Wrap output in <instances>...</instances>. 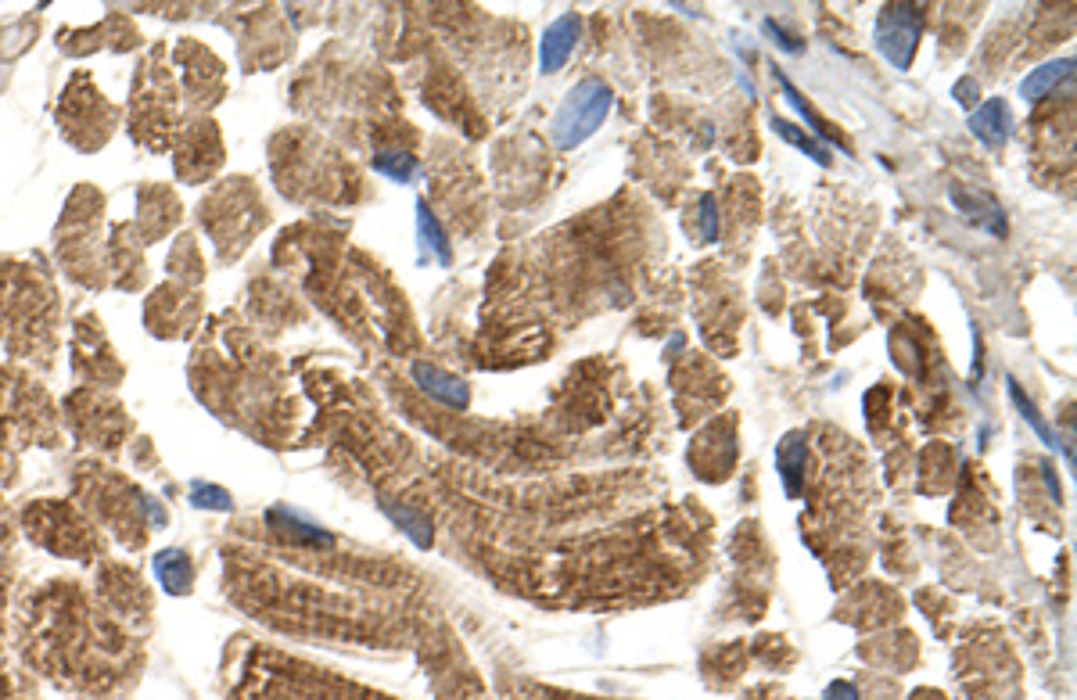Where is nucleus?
Masks as SVG:
<instances>
[{
  "instance_id": "nucleus-1",
  "label": "nucleus",
  "mask_w": 1077,
  "mask_h": 700,
  "mask_svg": "<svg viewBox=\"0 0 1077 700\" xmlns=\"http://www.w3.org/2000/svg\"><path fill=\"white\" fill-rule=\"evenodd\" d=\"M611 105H614V90L607 87L604 79H593V76L578 79L575 87L568 90V97L561 101L557 115H553V123H550L553 144H557L561 151H571V148H578V144H586V140L604 126V119L611 115Z\"/></svg>"
},
{
  "instance_id": "nucleus-2",
  "label": "nucleus",
  "mask_w": 1077,
  "mask_h": 700,
  "mask_svg": "<svg viewBox=\"0 0 1077 700\" xmlns=\"http://www.w3.org/2000/svg\"><path fill=\"white\" fill-rule=\"evenodd\" d=\"M920 33H923V11L916 4H887L876 18V51L891 69L905 72L912 69V58L920 51Z\"/></svg>"
},
{
  "instance_id": "nucleus-3",
  "label": "nucleus",
  "mask_w": 1077,
  "mask_h": 700,
  "mask_svg": "<svg viewBox=\"0 0 1077 700\" xmlns=\"http://www.w3.org/2000/svg\"><path fill=\"white\" fill-rule=\"evenodd\" d=\"M948 202L963 212V219L970 223V227L984 230V234H991V237H1006L1009 234L1006 209H1002L999 198H991L988 191H966V187H952V191H948Z\"/></svg>"
},
{
  "instance_id": "nucleus-4",
  "label": "nucleus",
  "mask_w": 1077,
  "mask_h": 700,
  "mask_svg": "<svg viewBox=\"0 0 1077 700\" xmlns=\"http://www.w3.org/2000/svg\"><path fill=\"white\" fill-rule=\"evenodd\" d=\"M578 33H582V18L578 15H561L557 22H550L539 40V69L543 72H561L568 65V58L575 54Z\"/></svg>"
},
{
  "instance_id": "nucleus-5",
  "label": "nucleus",
  "mask_w": 1077,
  "mask_h": 700,
  "mask_svg": "<svg viewBox=\"0 0 1077 700\" xmlns=\"http://www.w3.org/2000/svg\"><path fill=\"white\" fill-rule=\"evenodd\" d=\"M413 381L421 385L424 395H431L435 403H446L453 410H467L471 406V388L467 381H460L456 374H446L442 367H431V363H413Z\"/></svg>"
},
{
  "instance_id": "nucleus-6",
  "label": "nucleus",
  "mask_w": 1077,
  "mask_h": 700,
  "mask_svg": "<svg viewBox=\"0 0 1077 700\" xmlns=\"http://www.w3.org/2000/svg\"><path fill=\"white\" fill-rule=\"evenodd\" d=\"M970 133L988 148H1002L1013 133V112L1002 97H988L970 112Z\"/></svg>"
},
{
  "instance_id": "nucleus-7",
  "label": "nucleus",
  "mask_w": 1077,
  "mask_h": 700,
  "mask_svg": "<svg viewBox=\"0 0 1077 700\" xmlns=\"http://www.w3.org/2000/svg\"><path fill=\"white\" fill-rule=\"evenodd\" d=\"M266 521H270V528H277L281 535H288L291 543L320 546V550H331V546H334V535L327 532L324 525L309 521V517L302 514V510H295V507H273L270 514H266Z\"/></svg>"
},
{
  "instance_id": "nucleus-8",
  "label": "nucleus",
  "mask_w": 1077,
  "mask_h": 700,
  "mask_svg": "<svg viewBox=\"0 0 1077 700\" xmlns=\"http://www.w3.org/2000/svg\"><path fill=\"white\" fill-rule=\"evenodd\" d=\"M805 464H808V438L801 431H787L783 442L776 446V471H780L783 492L790 499H797L801 489H805Z\"/></svg>"
},
{
  "instance_id": "nucleus-9",
  "label": "nucleus",
  "mask_w": 1077,
  "mask_h": 700,
  "mask_svg": "<svg viewBox=\"0 0 1077 700\" xmlns=\"http://www.w3.org/2000/svg\"><path fill=\"white\" fill-rule=\"evenodd\" d=\"M381 510H385V517L395 528H403V532L410 535V543L417 546V550H431V543H435V528H431V517L424 514V510L395 503V499H381Z\"/></svg>"
},
{
  "instance_id": "nucleus-10",
  "label": "nucleus",
  "mask_w": 1077,
  "mask_h": 700,
  "mask_svg": "<svg viewBox=\"0 0 1077 700\" xmlns=\"http://www.w3.org/2000/svg\"><path fill=\"white\" fill-rule=\"evenodd\" d=\"M1074 76V58H1056V62H1045L1042 69H1034L1031 76L1020 79V97H1024L1027 105H1034V101H1042V97H1049L1052 90L1060 87L1063 79Z\"/></svg>"
},
{
  "instance_id": "nucleus-11",
  "label": "nucleus",
  "mask_w": 1077,
  "mask_h": 700,
  "mask_svg": "<svg viewBox=\"0 0 1077 700\" xmlns=\"http://www.w3.org/2000/svg\"><path fill=\"white\" fill-rule=\"evenodd\" d=\"M1006 388H1009V399H1013V406H1016V410H1020V417H1024L1027 424H1031V428H1034V435L1042 438V442H1045V446H1049V449H1056V453H1063V456H1067V464H1074V453H1070V446H1067V442H1063L1060 435H1056V431L1049 428V424H1045L1042 410H1038V406H1034L1031 399H1027V395H1024V388L1016 385L1013 377H1009V381H1006Z\"/></svg>"
},
{
  "instance_id": "nucleus-12",
  "label": "nucleus",
  "mask_w": 1077,
  "mask_h": 700,
  "mask_svg": "<svg viewBox=\"0 0 1077 700\" xmlns=\"http://www.w3.org/2000/svg\"><path fill=\"white\" fill-rule=\"evenodd\" d=\"M417 237H421L424 255H431L438 266L453 263V245H449V237H446V230H442V223L431 216V209H428V202H424V198L417 202Z\"/></svg>"
},
{
  "instance_id": "nucleus-13",
  "label": "nucleus",
  "mask_w": 1077,
  "mask_h": 700,
  "mask_svg": "<svg viewBox=\"0 0 1077 700\" xmlns=\"http://www.w3.org/2000/svg\"><path fill=\"white\" fill-rule=\"evenodd\" d=\"M776 83H780L783 97H787V105L794 108V112L801 115V119H805L808 126H812V133H815V137H823V140H830V144H837V151H848V148H844V140L837 137V133H833V126H826V119H823V115L815 112V108L808 105L805 97L797 94V87H794V83H790V79H787V72H780V69H776Z\"/></svg>"
},
{
  "instance_id": "nucleus-14",
  "label": "nucleus",
  "mask_w": 1077,
  "mask_h": 700,
  "mask_svg": "<svg viewBox=\"0 0 1077 700\" xmlns=\"http://www.w3.org/2000/svg\"><path fill=\"white\" fill-rule=\"evenodd\" d=\"M155 575H158V582L169 589V593H187V589H191V582H194L191 557H187L184 550L158 553V557H155Z\"/></svg>"
},
{
  "instance_id": "nucleus-15",
  "label": "nucleus",
  "mask_w": 1077,
  "mask_h": 700,
  "mask_svg": "<svg viewBox=\"0 0 1077 700\" xmlns=\"http://www.w3.org/2000/svg\"><path fill=\"white\" fill-rule=\"evenodd\" d=\"M772 130L780 133V137L787 140V144H794L797 151H805V155L812 158L815 166H830V148H826L823 140H815L812 133L797 130L794 123H787V119H776V115H772Z\"/></svg>"
},
{
  "instance_id": "nucleus-16",
  "label": "nucleus",
  "mask_w": 1077,
  "mask_h": 700,
  "mask_svg": "<svg viewBox=\"0 0 1077 700\" xmlns=\"http://www.w3.org/2000/svg\"><path fill=\"white\" fill-rule=\"evenodd\" d=\"M374 169L381 176H388V180H395V184H413L417 173H421L417 158L406 155V151H381V155L374 158Z\"/></svg>"
},
{
  "instance_id": "nucleus-17",
  "label": "nucleus",
  "mask_w": 1077,
  "mask_h": 700,
  "mask_svg": "<svg viewBox=\"0 0 1077 700\" xmlns=\"http://www.w3.org/2000/svg\"><path fill=\"white\" fill-rule=\"evenodd\" d=\"M191 503L198 510H219V514H230V510H234V499H230V492L219 489V485H209V482H194L191 485Z\"/></svg>"
},
{
  "instance_id": "nucleus-18",
  "label": "nucleus",
  "mask_w": 1077,
  "mask_h": 700,
  "mask_svg": "<svg viewBox=\"0 0 1077 700\" xmlns=\"http://www.w3.org/2000/svg\"><path fill=\"white\" fill-rule=\"evenodd\" d=\"M701 230H704V241H718V209L711 194L701 198Z\"/></svg>"
},
{
  "instance_id": "nucleus-19",
  "label": "nucleus",
  "mask_w": 1077,
  "mask_h": 700,
  "mask_svg": "<svg viewBox=\"0 0 1077 700\" xmlns=\"http://www.w3.org/2000/svg\"><path fill=\"white\" fill-rule=\"evenodd\" d=\"M762 29L772 36V40H776V44L783 47V51H790V54H797V51H801V40H794V36H790L787 29H780V26H776L772 18H765V22H762Z\"/></svg>"
},
{
  "instance_id": "nucleus-20",
  "label": "nucleus",
  "mask_w": 1077,
  "mask_h": 700,
  "mask_svg": "<svg viewBox=\"0 0 1077 700\" xmlns=\"http://www.w3.org/2000/svg\"><path fill=\"white\" fill-rule=\"evenodd\" d=\"M952 94L963 108H977V97H981V90H977V83H973V79H959Z\"/></svg>"
},
{
  "instance_id": "nucleus-21",
  "label": "nucleus",
  "mask_w": 1077,
  "mask_h": 700,
  "mask_svg": "<svg viewBox=\"0 0 1077 700\" xmlns=\"http://www.w3.org/2000/svg\"><path fill=\"white\" fill-rule=\"evenodd\" d=\"M823 700H859V690H855L851 683H844V679H837V683L826 686Z\"/></svg>"
},
{
  "instance_id": "nucleus-22",
  "label": "nucleus",
  "mask_w": 1077,
  "mask_h": 700,
  "mask_svg": "<svg viewBox=\"0 0 1077 700\" xmlns=\"http://www.w3.org/2000/svg\"><path fill=\"white\" fill-rule=\"evenodd\" d=\"M144 510H148L151 525H155V528H162V525H166V510L158 507V503H155V499H151V496H144Z\"/></svg>"
},
{
  "instance_id": "nucleus-23",
  "label": "nucleus",
  "mask_w": 1077,
  "mask_h": 700,
  "mask_svg": "<svg viewBox=\"0 0 1077 700\" xmlns=\"http://www.w3.org/2000/svg\"><path fill=\"white\" fill-rule=\"evenodd\" d=\"M1042 478H1045V485H1049V492H1052V499H1056V503H1063V492H1060V482H1056V471H1052V467H1049V464H1042Z\"/></svg>"
}]
</instances>
